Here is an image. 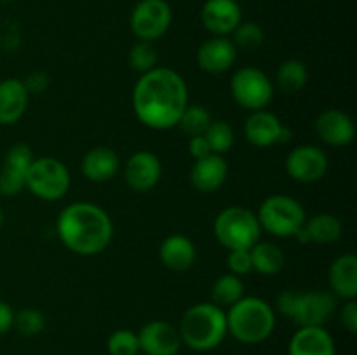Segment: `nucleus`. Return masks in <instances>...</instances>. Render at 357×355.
<instances>
[{"label": "nucleus", "instance_id": "obj_1", "mask_svg": "<svg viewBox=\"0 0 357 355\" xmlns=\"http://www.w3.org/2000/svg\"><path fill=\"white\" fill-rule=\"evenodd\" d=\"M188 106V87L183 77L167 66L143 73L132 89V110L143 125L155 131L176 127Z\"/></svg>", "mask_w": 357, "mask_h": 355}, {"label": "nucleus", "instance_id": "obj_2", "mask_svg": "<svg viewBox=\"0 0 357 355\" xmlns=\"http://www.w3.org/2000/svg\"><path fill=\"white\" fill-rule=\"evenodd\" d=\"M56 232L63 246L80 256H96L110 246L114 223L110 214L93 202H73L58 216Z\"/></svg>", "mask_w": 357, "mask_h": 355}, {"label": "nucleus", "instance_id": "obj_3", "mask_svg": "<svg viewBox=\"0 0 357 355\" xmlns=\"http://www.w3.org/2000/svg\"><path fill=\"white\" fill-rule=\"evenodd\" d=\"M181 343L195 352L218 347L227 336V315L215 303H195L183 313L178 326Z\"/></svg>", "mask_w": 357, "mask_h": 355}, {"label": "nucleus", "instance_id": "obj_4", "mask_svg": "<svg viewBox=\"0 0 357 355\" xmlns=\"http://www.w3.org/2000/svg\"><path fill=\"white\" fill-rule=\"evenodd\" d=\"M225 315L227 331L241 343H261L275 329L274 308L257 296H243L239 301L229 306Z\"/></svg>", "mask_w": 357, "mask_h": 355}, {"label": "nucleus", "instance_id": "obj_5", "mask_svg": "<svg viewBox=\"0 0 357 355\" xmlns=\"http://www.w3.org/2000/svg\"><path fill=\"white\" fill-rule=\"evenodd\" d=\"M338 305V298L330 291H282L278 298V308L284 317L300 327L323 326L331 319Z\"/></svg>", "mask_w": 357, "mask_h": 355}, {"label": "nucleus", "instance_id": "obj_6", "mask_svg": "<svg viewBox=\"0 0 357 355\" xmlns=\"http://www.w3.org/2000/svg\"><path fill=\"white\" fill-rule=\"evenodd\" d=\"M213 232L216 240L229 251L251 249L255 244L260 242L261 235L257 214L243 205L223 209L213 223Z\"/></svg>", "mask_w": 357, "mask_h": 355}, {"label": "nucleus", "instance_id": "obj_7", "mask_svg": "<svg viewBox=\"0 0 357 355\" xmlns=\"http://www.w3.org/2000/svg\"><path fill=\"white\" fill-rule=\"evenodd\" d=\"M257 218L261 232L265 230L271 235L286 239V237H295L296 232L305 225L307 214L303 205L296 198L278 194L261 202Z\"/></svg>", "mask_w": 357, "mask_h": 355}, {"label": "nucleus", "instance_id": "obj_8", "mask_svg": "<svg viewBox=\"0 0 357 355\" xmlns=\"http://www.w3.org/2000/svg\"><path fill=\"white\" fill-rule=\"evenodd\" d=\"M70 183L72 178L61 160L54 157H40L33 159L31 166L28 167L24 188L42 200L54 202L68 194Z\"/></svg>", "mask_w": 357, "mask_h": 355}, {"label": "nucleus", "instance_id": "obj_9", "mask_svg": "<svg viewBox=\"0 0 357 355\" xmlns=\"http://www.w3.org/2000/svg\"><path fill=\"white\" fill-rule=\"evenodd\" d=\"M230 93L239 106L250 111L265 110L274 97V86L267 73L255 66H244L232 75Z\"/></svg>", "mask_w": 357, "mask_h": 355}, {"label": "nucleus", "instance_id": "obj_10", "mask_svg": "<svg viewBox=\"0 0 357 355\" xmlns=\"http://www.w3.org/2000/svg\"><path fill=\"white\" fill-rule=\"evenodd\" d=\"M173 10L166 0H138L129 17L131 31L145 42L162 37L171 26Z\"/></svg>", "mask_w": 357, "mask_h": 355}, {"label": "nucleus", "instance_id": "obj_11", "mask_svg": "<svg viewBox=\"0 0 357 355\" xmlns=\"http://www.w3.org/2000/svg\"><path fill=\"white\" fill-rule=\"evenodd\" d=\"M328 157L314 145L296 146L286 159V171L289 178L298 183H316L328 173Z\"/></svg>", "mask_w": 357, "mask_h": 355}, {"label": "nucleus", "instance_id": "obj_12", "mask_svg": "<svg viewBox=\"0 0 357 355\" xmlns=\"http://www.w3.org/2000/svg\"><path fill=\"white\" fill-rule=\"evenodd\" d=\"M162 176V164L155 153L149 150L135 152L124 166V178L129 188L139 194L153 190Z\"/></svg>", "mask_w": 357, "mask_h": 355}, {"label": "nucleus", "instance_id": "obj_13", "mask_svg": "<svg viewBox=\"0 0 357 355\" xmlns=\"http://www.w3.org/2000/svg\"><path fill=\"white\" fill-rule=\"evenodd\" d=\"M138 341L145 355H176L183 345L178 327L167 320H150L138 333Z\"/></svg>", "mask_w": 357, "mask_h": 355}, {"label": "nucleus", "instance_id": "obj_14", "mask_svg": "<svg viewBox=\"0 0 357 355\" xmlns=\"http://www.w3.org/2000/svg\"><path fill=\"white\" fill-rule=\"evenodd\" d=\"M201 19L209 33L227 37L239 26L243 13L236 0H208L201 10Z\"/></svg>", "mask_w": 357, "mask_h": 355}, {"label": "nucleus", "instance_id": "obj_15", "mask_svg": "<svg viewBox=\"0 0 357 355\" xmlns=\"http://www.w3.org/2000/svg\"><path fill=\"white\" fill-rule=\"evenodd\" d=\"M316 132L321 141L330 146H347L356 138V125L345 111L330 108L324 110L316 120Z\"/></svg>", "mask_w": 357, "mask_h": 355}, {"label": "nucleus", "instance_id": "obj_16", "mask_svg": "<svg viewBox=\"0 0 357 355\" xmlns=\"http://www.w3.org/2000/svg\"><path fill=\"white\" fill-rule=\"evenodd\" d=\"M237 58V47L227 37H213L202 42L197 49V65L202 72L218 73L229 72Z\"/></svg>", "mask_w": 357, "mask_h": 355}, {"label": "nucleus", "instance_id": "obj_17", "mask_svg": "<svg viewBox=\"0 0 357 355\" xmlns=\"http://www.w3.org/2000/svg\"><path fill=\"white\" fill-rule=\"evenodd\" d=\"M227 178H229V164L223 159V155H216V153L195 160L190 171L192 187L201 194L216 191L223 187Z\"/></svg>", "mask_w": 357, "mask_h": 355}, {"label": "nucleus", "instance_id": "obj_18", "mask_svg": "<svg viewBox=\"0 0 357 355\" xmlns=\"http://www.w3.org/2000/svg\"><path fill=\"white\" fill-rule=\"evenodd\" d=\"M289 355H337V348L323 326L300 327L289 341Z\"/></svg>", "mask_w": 357, "mask_h": 355}, {"label": "nucleus", "instance_id": "obj_19", "mask_svg": "<svg viewBox=\"0 0 357 355\" xmlns=\"http://www.w3.org/2000/svg\"><path fill=\"white\" fill-rule=\"evenodd\" d=\"M282 124L272 111L258 110L251 111L250 117L244 124V134L246 139L257 148H268V146L279 143Z\"/></svg>", "mask_w": 357, "mask_h": 355}, {"label": "nucleus", "instance_id": "obj_20", "mask_svg": "<svg viewBox=\"0 0 357 355\" xmlns=\"http://www.w3.org/2000/svg\"><path fill=\"white\" fill-rule=\"evenodd\" d=\"M30 93L23 80L6 79L0 82V125L16 124L28 108Z\"/></svg>", "mask_w": 357, "mask_h": 355}, {"label": "nucleus", "instance_id": "obj_21", "mask_svg": "<svg viewBox=\"0 0 357 355\" xmlns=\"http://www.w3.org/2000/svg\"><path fill=\"white\" fill-rule=\"evenodd\" d=\"M121 169V159L115 150L108 146H94L84 155L82 174L93 183H105L117 176Z\"/></svg>", "mask_w": 357, "mask_h": 355}, {"label": "nucleus", "instance_id": "obj_22", "mask_svg": "<svg viewBox=\"0 0 357 355\" xmlns=\"http://www.w3.org/2000/svg\"><path fill=\"white\" fill-rule=\"evenodd\" d=\"M160 263L173 271H187L194 267L197 249L188 237L174 233L164 239L159 247Z\"/></svg>", "mask_w": 357, "mask_h": 355}, {"label": "nucleus", "instance_id": "obj_23", "mask_svg": "<svg viewBox=\"0 0 357 355\" xmlns=\"http://www.w3.org/2000/svg\"><path fill=\"white\" fill-rule=\"evenodd\" d=\"M331 292L342 299H356L357 296V258L356 254H342L331 263L330 274Z\"/></svg>", "mask_w": 357, "mask_h": 355}, {"label": "nucleus", "instance_id": "obj_24", "mask_svg": "<svg viewBox=\"0 0 357 355\" xmlns=\"http://www.w3.org/2000/svg\"><path fill=\"white\" fill-rule=\"evenodd\" d=\"M303 232H305L309 242L326 246V244H333L340 239L344 233V225L337 216L330 214V212H321L310 219H305Z\"/></svg>", "mask_w": 357, "mask_h": 355}, {"label": "nucleus", "instance_id": "obj_25", "mask_svg": "<svg viewBox=\"0 0 357 355\" xmlns=\"http://www.w3.org/2000/svg\"><path fill=\"white\" fill-rule=\"evenodd\" d=\"M251 263H253V271L260 275H278L284 268L286 256L284 251L272 242H257L250 249Z\"/></svg>", "mask_w": 357, "mask_h": 355}, {"label": "nucleus", "instance_id": "obj_26", "mask_svg": "<svg viewBox=\"0 0 357 355\" xmlns=\"http://www.w3.org/2000/svg\"><path fill=\"white\" fill-rule=\"evenodd\" d=\"M275 82L278 87L286 94H296L302 90L309 82V70H307L305 63L298 61V59H288L282 63L275 75Z\"/></svg>", "mask_w": 357, "mask_h": 355}, {"label": "nucleus", "instance_id": "obj_27", "mask_svg": "<svg viewBox=\"0 0 357 355\" xmlns=\"http://www.w3.org/2000/svg\"><path fill=\"white\" fill-rule=\"evenodd\" d=\"M244 296L243 278L234 274H225L218 277L213 284L211 298L213 303L218 306H232Z\"/></svg>", "mask_w": 357, "mask_h": 355}, {"label": "nucleus", "instance_id": "obj_28", "mask_svg": "<svg viewBox=\"0 0 357 355\" xmlns=\"http://www.w3.org/2000/svg\"><path fill=\"white\" fill-rule=\"evenodd\" d=\"M211 120V113L204 106H201V104H188L183 113H181L178 125H180V129L185 134L192 138V136L204 134Z\"/></svg>", "mask_w": 357, "mask_h": 355}, {"label": "nucleus", "instance_id": "obj_29", "mask_svg": "<svg viewBox=\"0 0 357 355\" xmlns=\"http://www.w3.org/2000/svg\"><path fill=\"white\" fill-rule=\"evenodd\" d=\"M204 136L208 139L211 152L216 153V155H223V153L229 152L234 146V141H236L232 125L225 120H211Z\"/></svg>", "mask_w": 357, "mask_h": 355}, {"label": "nucleus", "instance_id": "obj_30", "mask_svg": "<svg viewBox=\"0 0 357 355\" xmlns=\"http://www.w3.org/2000/svg\"><path fill=\"white\" fill-rule=\"evenodd\" d=\"M129 66L138 73H146L159 66V54L152 42L138 40L129 51Z\"/></svg>", "mask_w": 357, "mask_h": 355}, {"label": "nucleus", "instance_id": "obj_31", "mask_svg": "<svg viewBox=\"0 0 357 355\" xmlns=\"http://www.w3.org/2000/svg\"><path fill=\"white\" fill-rule=\"evenodd\" d=\"M107 348L110 355H138V334L129 329L114 331L110 334V338H108Z\"/></svg>", "mask_w": 357, "mask_h": 355}, {"label": "nucleus", "instance_id": "obj_32", "mask_svg": "<svg viewBox=\"0 0 357 355\" xmlns=\"http://www.w3.org/2000/svg\"><path fill=\"white\" fill-rule=\"evenodd\" d=\"M45 326L44 313L40 310L35 308H24L20 310L17 313H14V324L13 327H16L21 334L24 336H35V334L42 333Z\"/></svg>", "mask_w": 357, "mask_h": 355}, {"label": "nucleus", "instance_id": "obj_33", "mask_svg": "<svg viewBox=\"0 0 357 355\" xmlns=\"http://www.w3.org/2000/svg\"><path fill=\"white\" fill-rule=\"evenodd\" d=\"M234 45L236 47L248 49V51H253V49L260 47L261 42H264V30L260 28V24L257 23H243L241 21L239 26L234 30Z\"/></svg>", "mask_w": 357, "mask_h": 355}, {"label": "nucleus", "instance_id": "obj_34", "mask_svg": "<svg viewBox=\"0 0 357 355\" xmlns=\"http://www.w3.org/2000/svg\"><path fill=\"white\" fill-rule=\"evenodd\" d=\"M24 180H26V173L24 171L3 164L2 169H0V195H3V197H14L20 191H23Z\"/></svg>", "mask_w": 357, "mask_h": 355}, {"label": "nucleus", "instance_id": "obj_35", "mask_svg": "<svg viewBox=\"0 0 357 355\" xmlns=\"http://www.w3.org/2000/svg\"><path fill=\"white\" fill-rule=\"evenodd\" d=\"M31 162H33V153H31L30 146L23 145V143H17V145L10 146L6 153V159H3V164L17 167V169L24 171V173L31 166Z\"/></svg>", "mask_w": 357, "mask_h": 355}, {"label": "nucleus", "instance_id": "obj_36", "mask_svg": "<svg viewBox=\"0 0 357 355\" xmlns=\"http://www.w3.org/2000/svg\"><path fill=\"white\" fill-rule=\"evenodd\" d=\"M227 267H229L230 274L243 277L253 271V263H251L250 249H234L229 251V258H227Z\"/></svg>", "mask_w": 357, "mask_h": 355}, {"label": "nucleus", "instance_id": "obj_37", "mask_svg": "<svg viewBox=\"0 0 357 355\" xmlns=\"http://www.w3.org/2000/svg\"><path fill=\"white\" fill-rule=\"evenodd\" d=\"M340 320L349 333H357V301L356 299H347L344 308L340 310Z\"/></svg>", "mask_w": 357, "mask_h": 355}, {"label": "nucleus", "instance_id": "obj_38", "mask_svg": "<svg viewBox=\"0 0 357 355\" xmlns=\"http://www.w3.org/2000/svg\"><path fill=\"white\" fill-rule=\"evenodd\" d=\"M188 152H190V155L194 157L195 160L199 159H204V157L211 155V148H209V143L208 139H206L204 134L201 136H192L190 141H188Z\"/></svg>", "mask_w": 357, "mask_h": 355}, {"label": "nucleus", "instance_id": "obj_39", "mask_svg": "<svg viewBox=\"0 0 357 355\" xmlns=\"http://www.w3.org/2000/svg\"><path fill=\"white\" fill-rule=\"evenodd\" d=\"M14 324V310L9 303L0 299V336L9 333Z\"/></svg>", "mask_w": 357, "mask_h": 355}, {"label": "nucleus", "instance_id": "obj_40", "mask_svg": "<svg viewBox=\"0 0 357 355\" xmlns=\"http://www.w3.org/2000/svg\"><path fill=\"white\" fill-rule=\"evenodd\" d=\"M23 84H24V87H26L28 93L38 94L49 86V79L42 72H37V73H31L26 80H23Z\"/></svg>", "mask_w": 357, "mask_h": 355}, {"label": "nucleus", "instance_id": "obj_41", "mask_svg": "<svg viewBox=\"0 0 357 355\" xmlns=\"http://www.w3.org/2000/svg\"><path fill=\"white\" fill-rule=\"evenodd\" d=\"M3 221H6V216H3L2 209H0V228H2V226H3Z\"/></svg>", "mask_w": 357, "mask_h": 355}, {"label": "nucleus", "instance_id": "obj_42", "mask_svg": "<svg viewBox=\"0 0 357 355\" xmlns=\"http://www.w3.org/2000/svg\"><path fill=\"white\" fill-rule=\"evenodd\" d=\"M236 2H239V0H236Z\"/></svg>", "mask_w": 357, "mask_h": 355}]
</instances>
